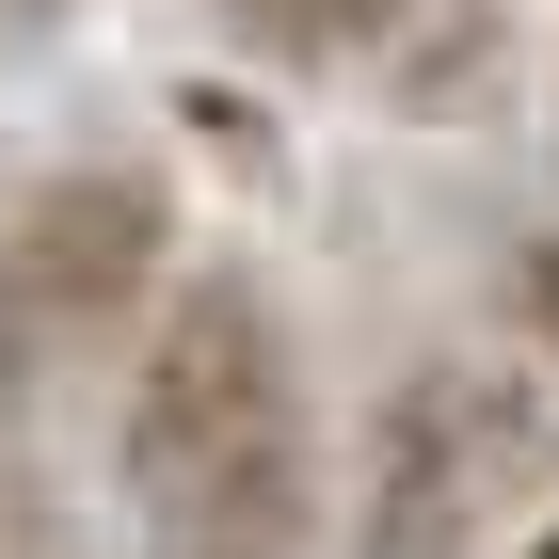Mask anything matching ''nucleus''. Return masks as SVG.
<instances>
[{
	"label": "nucleus",
	"mask_w": 559,
	"mask_h": 559,
	"mask_svg": "<svg viewBox=\"0 0 559 559\" xmlns=\"http://www.w3.org/2000/svg\"><path fill=\"white\" fill-rule=\"evenodd\" d=\"M0 559H96V544L48 512V496H0Z\"/></svg>",
	"instance_id": "obj_8"
},
{
	"label": "nucleus",
	"mask_w": 559,
	"mask_h": 559,
	"mask_svg": "<svg viewBox=\"0 0 559 559\" xmlns=\"http://www.w3.org/2000/svg\"><path fill=\"white\" fill-rule=\"evenodd\" d=\"M33 320H16V304H0V464H16V431H33Z\"/></svg>",
	"instance_id": "obj_7"
},
{
	"label": "nucleus",
	"mask_w": 559,
	"mask_h": 559,
	"mask_svg": "<svg viewBox=\"0 0 559 559\" xmlns=\"http://www.w3.org/2000/svg\"><path fill=\"white\" fill-rule=\"evenodd\" d=\"M144 559H320V512H240V527H192V544H144Z\"/></svg>",
	"instance_id": "obj_6"
},
{
	"label": "nucleus",
	"mask_w": 559,
	"mask_h": 559,
	"mask_svg": "<svg viewBox=\"0 0 559 559\" xmlns=\"http://www.w3.org/2000/svg\"><path fill=\"white\" fill-rule=\"evenodd\" d=\"M496 336H512L527 368H544V384H559V224H544V240H512V257H496Z\"/></svg>",
	"instance_id": "obj_5"
},
{
	"label": "nucleus",
	"mask_w": 559,
	"mask_h": 559,
	"mask_svg": "<svg viewBox=\"0 0 559 559\" xmlns=\"http://www.w3.org/2000/svg\"><path fill=\"white\" fill-rule=\"evenodd\" d=\"M240 64H288V81H384L416 33L448 16H496V0H209Z\"/></svg>",
	"instance_id": "obj_4"
},
{
	"label": "nucleus",
	"mask_w": 559,
	"mask_h": 559,
	"mask_svg": "<svg viewBox=\"0 0 559 559\" xmlns=\"http://www.w3.org/2000/svg\"><path fill=\"white\" fill-rule=\"evenodd\" d=\"M16 33H48V0H0V48H16Z\"/></svg>",
	"instance_id": "obj_9"
},
{
	"label": "nucleus",
	"mask_w": 559,
	"mask_h": 559,
	"mask_svg": "<svg viewBox=\"0 0 559 559\" xmlns=\"http://www.w3.org/2000/svg\"><path fill=\"white\" fill-rule=\"evenodd\" d=\"M559 496V384L512 336H448L416 352L336 479V544L352 559H512Z\"/></svg>",
	"instance_id": "obj_2"
},
{
	"label": "nucleus",
	"mask_w": 559,
	"mask_h": 559,
	"mask_svg": "<svg viewBox=\"0 0 559 559\" xmlns=\"http://www.w3.org/2000/svg\"><path fill=\"white\" fill-rule=\"evenodd\" d=\"M176 176L160 160H48L0 192V304L33 320L48 352H112L160 320L176 288Z\"/></svg>",
	"instance_id": "obj_3"
},
{
	"label": "nucleus",
	"mask_w": 559,
	"mask_h": 559,
	"mask_svg": "<svg viewBox=\"0 0 559 559\" xmlns=\"http://www.w3.org/2000/svg\"><path fill=\"white\" fill-rule=\"evenodd\" d=\"M112 496L144 544H192L240 512H320V400H304V336L272 272L192 257L160 288V320L129 336V384H112Z\"/></svg>",
	"instance_id": "obj_1"
}]
</instances>
